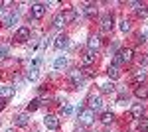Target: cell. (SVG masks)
<instances>
[{
	"label": "cell",
	"instance_id": "16",
	"mask_svg": "<svg viewBox=\"0 0 148 132\" xmlns=\"http://www.w3.org/2000/svg\"><path fill=\"white\" fill-rule=\"evenodd\" d=\"M130 112H132V116H134V118H140V116L144 114V107H142V105H134Z\"/></svg>",
	"mask_w": 148,
	"mask_h": 132
},
{
	"label": "cell",
	"instance_id": "1",
	"mask_svg": "<svg viewBox=\"0 0 148 132\" xmlns=\"http://www.w3.org/2000/svg\"><path fill=\"white\" fill-rule=\"evenodd\" d=\"M77 112H79V120L83 122V124H91V122L95 120V110H91V109H83V107H79Z\"/></svg>",
	"mask_w": 148,
	"mask_h": 132
},
{
	"label": "cell",
	"instance_id": "25",
	"mask_svg": "<svg viewBox=\"0 0 148 132\" xmlns=\"http://www.w3.org/2000/svg\"><path fill=\"white\" fill-rule=\"evenodd\" d=\"M126 103H128V95L126 93H121L119 99H116V105H126Z\"/></svg>",
	"mask_w": 148,
	"mask_h": 132
},
{
	"label": "cell",
	"instance_id": "8",
	"mask_svg": "<svg viewBox=\"0 0 148 132\" xmlns=\"http://www.w3.org/2000/svg\"><path fill=\"white\" fill-rule=\"evenodd\" d=\"M14 93H16V87H2L0 89V99H10V97H14Z\"/></svg>",
	"mask_w": 148,
	"mask_h": 132
},
{
	"label": "cell",
	"instance_id": "30",
	"mask_svg": "<svg viewBox=\"0 0 148 132\" xmlns=\"http://www.w3.org/2000/svg\"><path fill=\"white\" fill-rule=\"evenodd\" d=\"M71 105H63V107H61V112H63V114H71Z\"/></svg>",
	"mask_w": 148,
	"mask_h": 132
},
{
	"label": "cell",
	"instance_id": "10",
	"mask_svg": "<svg viewBox=\"0 0 148 132\" xmlns=\"http://www.w3.org/2000/svg\"><path fill=\"white\" fill-rule=\"evenodd\" d=\"M53 45H56L57 49H63V47H67V45H69V38H67V36H57Z\"/></svg>",
	"mask_w": 148,
	"mask_h": 132
},
{
	"label": "cell",
	"instance_id": "32",
	"mask_svg": "<svg viewBox=\"0 0 148 132\" xmlns=\"http://www.w3.org/2000/svg\"><path fill=\"white\" fill-rule=\"evenodd\" d=\"M4 105H6V103H4V99H0V110L4 109Z\"/></svg>",
	"mask_w": 148,
	"mask_h": 132
},
{
	"label": "cell",
	"instance_id": "26",
	"mask_svg": "<svg viewBox=\"0 0 148 132\" xmlns=\"http://www.w3.org/2000/svg\"><path fill=\"white\" fill-rule=\"evenodd\" d=\"M144 79H146V73H144V71H140V73H136V75H134V79H132V81H134V83H142Z\"/></svg>",
	"mask_w": 148,
	"mask_h": 132
},
{
	"label": "cell",
	"instance_id": "18",
	"mask_svg": "<svg viewBox=\"0 0 148 132\" xmlns=\"http://www.w3.org/2000/svg\"><path fill=\"white\" fill-rule=\"evenodd\" d=\"M134 95H136L138 99H146V97H148V87H136Z\"/></svg>",
	"mask_w": 148,
	"mask_h": 132
},
{
	"label": "cell",
	"instance_id": "29",
	"mask_svg": "<svg viewBox=\"0 0 148 132\" xmlns=\"http://www.w3.org/2000/svg\"><path fill=\"white\" fill-rule=\"evenodd\" d=\"M6 55H8V47L6 45H0V59H4Z\"/></svg>",
	"mask_w": 148,
	"mask_h": 132
},
{
	"label": "cell",
	"instance_id": "15",
	"mask_svg": "<svg viewBox=\"0 0 148 132\" xmlns=\"http://www.w3.org/2000/svg\"><path fill=\"white\" fill-rule=\"evenodd\" d=\"M95 57H97V55H95V51H91V49H89V51L85 53V57H83V63H85V65H91V63H95Z\"/></svg>",
	"mask_w": 148,
	"mask_h": 132
},
{
	"label": "cell",
	"instance_id": "20",
	"mask_svg": "<svg viewBox=\"0 0 148 132\" xmlns=\"http://www.w3.org/2000/svg\"><path fill=\"white\" fill-rule=\"evenodd\" d=\"M113 120H114V114H113V112H103V116H101L103 124H109V122H113Z\"/></svg>",
	"mask_w": 148,
	"mask_h": 132
},
{
	"label": "cell",
	"instance_id": "31",
	"mask_svg": "<svg viewBox=\"0 0 148 132\" xmlns=\"http://www.w3.org/2000/svg\"><path fill=\"white\" fill-rule=\"evenodd\" d=\"M136 10H138V14H140V16H148V10L144 8V6H138Z\"/></svg>",
	"mask_w": 148,
	"mask_h": 132
},
{
	"label": "cell",
	"instance_id": "22",
	"mask_svg": "<svg viewBox=\"0 0 148 132\" xmlns=\"http://www.w3.org/2000/svg\"><path fill=\"white\" fill-rule=\"evenodd\" d=\"M65 65H67V59H65V57H57L56 63H53V67H56V69H63Z\"/></svg>",
	"mask_w": 148,
	"mask_h": 132
},
{
	"label": "cell",
	"instance_id": "13",
	"mask_svg": "<svg viewBox=\"0 0 148 132\" xmlns=\"http://www.w3.org/2000/svg\"><path fill=\"white\" fill-rule=\"evenodd\" d=\"M16 22H18V16H16V14H10V16H4V18H2V24H4L6 28L14 26Z\"/></svg>",
	"mask_w": 148,
	"mask_h": 132
},
{
	"label": "cell",
	"instance_id": "6",
	"mask_svg": "<svg viewBox=\"0 0 148 132\" xmlns=\"http://www.w3.org/2000/svg\"><path fill=\"white\" fill-rule=\"evenodd\" d=\"M69 77H71V81H73V85H81V83L85 81V75H83V71H79V69H77V71H71Z\"/></svg>",
	"mask_w": 148,
	"mask_h": 132
},
{
	"label": "cell",
	"instance_id": "23",
	"mask_svg": "<svg viewBox=\"0 0 148 132\" xmlns=\"http://www.w3.org/2000/svg\"><path fill=\"white\" fill-rule=\"evenodd\" d=\"M107 73H109V77H111V79H119V75H121V73H119V67H109Z\"/></svg>",
	"mask_w": 148,
	"mask_h": 132
},
{
	"label": "cell",
	"instance_id": "17",
	"mask_svg": "<svg viewBox=\"0 0 148 132\" xmlns=\"http://www.w3.org/2000/svg\"><path fill=\"white\" fill-rule=\"evenodd\" d=\"M101 93L103 95H111V93H114V85L113 83H103L101 85Z\"/></svg>",
	"mask_w": 148,
	"mask_h": 132
},
{
	"label": "cell",
	"instance_id": "5",
	"mask_svg": "<svg viewBox=\"0 0 148 132\" xmlns=\"http://www.w3.org/2000/svg\"><path fill=\"white\" fill-rule=\"evenodd\" d=\"M14 40H18V42H26V40H30V30L28 28H20L16 36H14Z\"/></svg>",
	"mask_w": 148,
	"mask_h": 132
},
{
	"label": "cell",
	"instance_id": "28",
	"mask_svg": "<svg viewBox=\"0 0 148 132\" xmlns=\"http://www.w3.org/2000/svg\"><path fill=\"white\" fill-rule=\"evenodd\" d=\"M121 30H123V32H130V22H128V20H123V22H121Z\"/></svg>",
	"mask_w": 148,
	"mask_h": 132
},
{
	"label": "cell",
	"instance_id": "24",
	"mask_svg": "<svg viewBox=\"0 0 148 132\" xmlns=\"http://www.w3.org/2000/svg\"><path fill=\"white\" fill-rule=\"evenodd\" d=\"M38 107H40V101H38V99L30 101V103H28V112H34V110H38Z\"/></svg>",
	"mask_w": 148,
	"mask_h": 132
},
{
	"label": "cell",
	"instance_id": "33",
	"mask_svg": "<svg viewBox=\"0 0 148 132\" xmlns=\"http://www.w3.org/2000/svg\"><path fill=\"white\" fill-rule=\"evenodd\" d=\"M6 132H12V130H6Z\"/></svg>",
	"mask_w": 148,
	"mask_h": 132
},
{
	"label": "cell",
	"instance_id": "27",
	"mask_svg": "<svg viewBox=\"0 0 148 132\" xmlns=\"http://www.w3.org/2000/svg\"><path fill=\"white\" fill-rule=\"evenodd\" d=\"M95 12H97V6H95V4H87V8H85V14H87V16H93Z\"/></svg>",
	"mask_w": 148,
	"mask_h": 132
},
{
	"label": "cell",
	"instance_id": "14",
	"mask_svg": "<svg viewBox=\"0 0 148 132\" xmlns=\"http://www.w3.org/2000/svg\"><path fill=\"white\" fill-rule=\"evenodd\" d=\"M99 45H101V38H99V36H91V38H89V49H97V47H99Z\"/></svg>",
	"mask_w": 148,
	"mask_h": 132
},
{
	"label": "cell",
	"instance_id": "7",
	"mask_svg": "<svg viewBox=\"0 0 148 132\" xmlns=\"http://www.w3.org/2000/svg\"><path fill=\"white\" fill-rule=\"evenodd\" d=\"M28 122H30V116H28L26 112H22V114H16V116H14V124H16V126H26Z\"/></svg>",
	"mask_w": 148,
	"mask_h": 132
},
{
	"label": "cell",
	"instance_id": "9",
	"mask_svg": "<svg viewBox=\"0 0 148 132\" xmlns=\"http://www.w3.org/2000/svg\"><path fill=\"white\" fill-rule=\"evenodd\" d=\"M61 16H63V20H65V24H71L73 20H75V18H77V10L69 8V10H65L63 14H61Z\"/></svg>",
	"mask_w": 148,
	"mask_h": 132
},
{
	"label": "cell",
	"instance_id": "19",
	"mask_svg": "<svg viewBox=\"0 0 148 132\" xmlns=\"http://www.w3.org/2000/svg\"><path fill=\"white\" fill-rule=\"evenodd\" d=\"M65 26V20H63V16L61 14H57L56 18H53V28H63Z\"/></svg>",
	"mask_w": 148,
	"mask_h": 132
},
{
	"label": "cell",
	"instance_id": "12",
	"mask_svg": "<svg viewBox=\"0 0 148 132\" xmlns=\"http://www.w3.org/2000/svg\"><path fill=\"white\" fill-rule=\"evenodd\" d=\"M101 30H103L105 34L111 32V30H113V18H109V16H107V18H103V22H101Z\"/></svg>",
	"mask_w": 148,
	"mask_h": 132
},
{
	"label": "cell",
	"instance_id": "3",
	"mask_svg": "<svg viewBox=\"0 0 148 132\" xmlns=\"http://www.w3.org/2000/svg\"><path fill=\"white\" fill-rule=\"evenodd\" d=\"M44 124H46V128H49V130H56L57 126H59V120H57V116H53V114H46L44 116Z\"/></svg>",
	"mask_w": 148,
	"mask_h": 132
},
{
	"label": "cell",
	"instance_id": "4",
	"mask_svg": "<svg viewBox=\"0 0 148 132\" xmlns=\"http://www.w3.org/2000/svg\"><path fill=\"white\" fill-rule=\"evenodd\" d=\"M116 57H119L123 63H126V61H130V59H132V49H130V47H126V49H121V51L116 53Z\"/></svg>",
	"mask_w": 148,
	"mask_h": 132
},
{
	"label": "cell",
	"instance_id": "21",
	"mask_svg": "<svg viewBox=\"0 0 148 132\" xmlns=\"http://www.w3.org/2000/svg\"><path fill=\"white\" fill-rule=\"evenodd\" d=\"M26 77L30 79V81H34V79L38 77V67H36V65H32L30 69H28V73H26Z\"/></svg>",
	"mask_w": 148,
	"mask_h": 132
},
{
	"label": "cell",
	"instance_id": "2",
	"mask_svg": "<svg viewBox=\"0 0 148 132\" xmlns=\"http://www.w3.org/2000/svg\"><path fill=\"white\" fill-rule=\"evenodd\" d=\"M44 14H46V6L42 2H34L32 4V16L36 20H40V18H44Z\"/></svg>",
	"mask_w": 148,
	"mask_h": 132
},
{
	"label": "cell",
	"instance_id": "11",
	"mask_svg": "<svg viewBox=\"0 0 148 132\" xmlns=\"http://www.w3.org/2000/svg\"><path fill=\"white\" fill-rule=\"evenodd\" d=\"M89 109L91 110H101L103 109V101L99 97H91L89 99Z\"/></svg>",
	"mask_w": 148,
	"mask_h": 132
}]
</instances>
